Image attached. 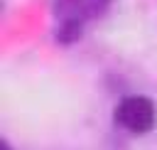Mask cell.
I'll return each instance as SVG.
<instances>
[{
    "label": "cell",
    "mask_w": 157,
    "mask_h": 150,
    "mask_svg": "<svg viewBox=\"0 0 157 150\" xmlns=\"http://www.w3.org/2000/svg\"><path fill=\"white\" fill-rule=\"evenodd\" d=\"M113 116H115V123L120 128L140 135V133H147L155 128L157 111H155L152 98H147V96H125L115 106Z\"/></svg>",
    "instance_id": "obj_1"
},
{
    "label": "cell",
    "mask_w": 157,
    "mask_h": 150,
    "mask_svg": "<svg viewBox=\"0 0 157 150\" xmlns=\"http://www.w3.org/2000/svg\"><path fill=\"white\" fill-rule=\"evenodd\" d=\"M110 0H54V15L56 20H76L86 22L105 12Z\"/></svg>",
    "instance_id": "obj_2"
},
{
    "label": "cell",
    "mask_w": 157,
    "mask_h": 150,
    "mask_svg": "<svg viewBox=\"0 0 157 150\" xmlns=\"http://www.w3.org/2000/svg\"><path fill=\"white\" fill-rule=\"evenodd\" d=\"M81 30H83V22L59 20V25H56V42H59V44H74V42L81 37Z\"/></svg>",
    "instance_id": "obj_3"
},
{
    "label": "cell",
    "mask_w": 157,
    "mask_h": 150,
    "mask_svg": "<svg viewBox=\"0 0 157 150\" xmlns=\"http://www.w3.org/2000/svg\"><path fill=\"white\" fill-rule=\"evenodd\" d=\"M0 150H12V148H10V143H7V140H0Z\"/></svg>",
    "instance_id": "obj_4"
}]
</instances>
